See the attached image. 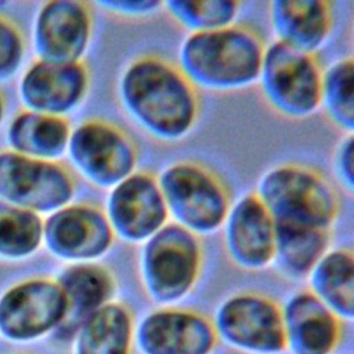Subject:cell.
Here are the masks:
<instances>
[{
    "label": "cell",
    "instance_id": "1",
    "mask_svg": "<svg viewBox=\"0 0 354 354\" xmlns=\"http://www.w3.org/2000/svg\"><path fill=\"white\" fill-rule=\"evenodd\" d=\"M118 93L129 118L148 136L163 142L184 138L199 116V95L177 64L142 54L123 69Z\"/></svg>",
    "mask_w": 354,
    "mask_h": 354
},
{
    "label": "cell",
    "instance_id": "2",
    "mask_svg": "<svg viewBox=\"0 0 354 354\" xmlns=\"http://www.w3.org/2000/svg\"><path fill=\"white\" fill-rule=\"evenodd\" d=\"M266 43L250 26L188 33L180 44L177 66L194 87L236 91L259 80Z\"/></svg>",
    "mask_w": 354,
    "mask_h": 354
},
{
    "label": "cell",
    "instance_id": "3",
    "mask_svg": "<svg viewBox=\"0 0 354 354\" xmlns=\"http://www.w3.org/2000/svg\"><path fill=\"white\" fill-rule=\"evenodd\" d=\"M254 194L274 221L281 223L330 230L340 209L332 183L317 169L296 162L264 171Z\"/></svg>",
    "mask_w": 354,
    "mask_h": 354
},
{
    "label": "cell",
    "instance_id": "4",
    "mask_svg": "<svg viewBox=\"0 0 354 354\" xmlns=\"http://www.w3.org/2000/svg\"><path fill=\"white\" fill-rule=\"evenodd\" d=\"M156 178L173 223L198 236L221 228L232 201L228 187L210 167L178 160L165 166Z\"/></svg>",
    "mask_w": 354,
    "mask_h": 354
},
{
    "label": "cell",
    "instance_id": "5",
    "mask_svg": "<svg viewBox=\"0 0 354 354\" xmlns=\"http://www.w3.org/2000/svg\"><path fill=\"white\" fill-rule=\"evenodd\" d=\"M202 257L199 236L167 223L141 248L140 277L148 297L162 306L181 301L198 282Z\"/></svg>",
    "mask_w": 354,
    "mask_h": 354
},
{
    "label": "cell",
    "instance_id": "6",
    "mask_svg": "<svg viewBox=\"0 0 354 354\" xmlns=\"http://www.w3.org/2000/svg\"><path fill=\"white\" fill-rule=\"evenodd\" d=\"M322 71L317 55L274 40L266 46L257 83L277 113L304 119L319 109Z\"/></svg>",
    "mask_w": 354,
    "mask_h": 354
},
{
    "label": "cell",
    "instance_id": "7",
    "mask_svg": "<svg viewBox=\"0 0 354 354\" xmlns=\"http://www.w3.org/2000/svg\"><path fill=\"white\" fill-rule=\"evenodd\" d=\"M66 152L75 170L101 189H111L133 174L138 163V148L131 136L100 118L86 119L71 130Z\"/></svg>",
    "mask_w": 354,
    "mask_h": 354
},
{
    "label": "cell",
    "instance_id": "8",
    "mask_svg": "<svg viewBox=\"0 0 354 354\" xmlns=\"http://www.w3.org/2000/svg\"><path fill=\"white\" fill-rule=\"evenodd\" d=\"M75 191V177L65 165L0 152V199L7 205L37 214L53 213L69 205Z\"/></svg>",
    "mask_w": 354,
    "mask_h": 354
},
{
    "label": "cell",
    "instance_id": "9",
    "mask_svg": "<svg viewBox=\"0 0 354 354\" xmlns=\"http://www.w3.org/2000/svg\"><path fill=\"white\" fill-rule=\"evenodd\" d=\"M217 339L248 354H281L286 350L281 307L270 297L241 292L224 299L214 311Z\"/></svg>",
    "mask_w": 354,
    "mask_h": 354
},
{
    "label": "cell",
    "instance_id": "10",
    "mask_svg": "<svg viewBox=\"0 0 354 354\" xmlns=\"http://www.w3.org/2000/svg\"><path fill=\"white\" fill-rule=\"evenodd\" d=\"M66 313V299L53 278L24 279L0 297V333L12 342H30L55 332Z\"/></svg>",
    "mask_w": 354,
    "mask_h": 354
},
{
    "label": "cell",
    "instance_id": "11",
    "mask_svg": "<svg viewBox=\"0 0 354 354\" xmlns=\"http://www.w3.org/2000/svg\"><path fill=\"white\" fill-rule=\"evenodd\" d=\"M105 216L115 238L142 245L169 223L158 178L151 171L136 170L109 189Z\"/></svg>",
    "mask_w": 354,
    "mask_h": 354
},
{
    "label": "cell",
    "instance_id": "12",
    "mask_svg": "<svg viewBox=\"0 0 354 354\" xmlns=\"http://www.w3.org/2000/svg\"><path fill=\"white\" fill-rule=\"evenodd\" d=\"M104 209L94 203H69L43 221V242L58 259L73 263H94L113 245Z\"/></svg>",
    "mask_w": 354,
    "mask_h": 354
},
{
    "label": "cell",
    "instance_id": "13",
    "mask_svg": "<svg viewBox=\"0 0 354 354\" xmlns=\"http://www.w3.org/2000/svg\"><path fill=\"white\" fill-rule=\"evenodd\" d=\"M134 343L141 354H210L217 335L202 313L165 306L141 318L134 328Z\"/></svg>",
    "mask_w": 354,
    "mask_h": 354
},
{
    "label": "cell",
    "instance_id": "14",
    "mask_svg": "<svg viewBox=\"0 0 354 354\" xmlns=\"http://www.w3.org/2000/svg\"><path fill=\"white\" fill-rule=\"evenodd\" d=\"M93 36V11L86 1L51 0L37 12L33 43L37 58L80 62Z\"/></svg>",
    "mask_w": 354,
    "mask_h": 354
},
{
    "label": "cell",
    "instance_id": "15",
    "mask_svg": "<svg viewBox=\"0 0 354 354\" xmlns=\"http://www.w3.org/2000/svg\"><path fill=\"white\" fill-rule=\"evenodd\" d=\"M221 230L227 256L236 267L259 271L272 264L275 221L254 192L231 203Z\"/></svg>",
    "mask_w": 354,
    "mask_h": 354
},
{
    "label": "cell",
    "instance_id": "16",
    "mask_svg": "<svg viewBox=\"0 0 354 354\" xmlns=\"http://www.w3.org/2000/svg\"><path fill=\"white\" fill-rule=\"evenodd\" d=\"M90 73L83 61L33 62L19 83V95L28 111L62 116L73 112L84 101Z\"/></svg>",
    "mask_w": 354,
    "mask_h": 354
},
{
    "label": "cell",
    "instance_id": "17",
    "mask_svg": "<svg viewBox=\"0 0 354 354\" xmlns=\"http://www.w3.org/2000/svg\"><path fill=\"white\" fill-rule=\"evenodd\" d=\"M290 354H332L342 339V319L310 290L293 293L281 307Z\"/></svg>",
    "mask_w": 354,
    "mask_h": 354
},
{
    "label": "cell",
    "instance_id": "18",
    "mask_svg": "<svg viewBox=\"0 0 354 354\" xmlns=\"http://www.w3.org/2000/svg\"><path fill=\"white\" fill-rule=\"evenodd\" d=\"M66 299V313L55 330L61 340L73 339L82 322L95 310L113 300L115 277L109 268L94 263H73L55 278Z\"/></svg>",
    "mask_w": 354,
    "mask_h": 354
},
{
    "label": "cell",
    "instance_id": "19",
    "mask_svg": "<svg viewBox=\"0 0 354 354\" xmlns=\"http://www.w3.org/2000/svg\"><path fill=\"white\" fill-rule=\"evenodd\" d=\"M268 17L275 41L314 55L333 28V7L326 0H274Z\"/></svg>",
    "mask_w": 354,
    "mask_h": 354
},
{
    "label": "cell",
    "instance_id": "20",
    "mask_svg": "<svg viewBox=\"0 0 354 354\" xmlns=\"http://www.w3.org/2000/svg\"><path fill=\"white\" fill-rule=\"evenodd\" d=\"M134 317L122 301L112 300L91 313L77 328L75 354H131Z\"/></svg>",
    "mask_w": 354,
    "mask_h": 354
},
{
    "label": "cell",
    "instance_id": "21",
    "mask_svg": "<svg viewBox=\"0 0 354 354\" xmlns=\"http://www.w3.org/2000/svg\"><path fill=\"white\" fill-rule=\"evenodd\" d=\"M71 130L66 118L25 109L11 120L7 138L17 153L57 162L66 152Z\"/></svg>",
    "mask_w": 354,
    "mask_h": 354
},
{
    "label": "cell",
    "instance_id": "22",
    "mask_svg": "<svg viewBox=\"0 0 354 354\" xmlns=\"http://www.w3.org/2000/svg\"><path fill=\"white\" fill-rule=\"evenodd\" d=\"M310 292L337 318L354 317V256L350 249H329L310 271Z\"/></svg>",
    "mask_w": 354,
    "mask_h": 354
},
{
    "label": "cell",
    "instance_id": "23",
    "mask_svg": "<svg viewBox=\"0 0 354 354\" xmlns=\"http://www.w3.org/2000/svg\"><path fill=\"white\" fill-rule=\"evenodd\" d=\"M330 230L275 221L272 264L290 278H304L329 250Z\"/></svg>",
    "mask_w": 354,
    "mask_h": 354
},
{
    "label": "cell",
    "instance_id": "24",
    "mask_svg": "<svg viewBox=\"0 0 354 354\" xmlns=\"http://www.w3.org/2000/svg\"><path fill=\"white\" fill-rule=\"evenodd\" d=\"M319 108L346 134L354 129V61L340 58L322 71Z\"/></svg>",
    "mask_w": 354,
    "mask_h": 354
},
{
    "label": "cell",
    "instance_id": "25",
    "mask_svg": "<svg viewBox=\"0 0 354 354\" xmlns=\"http://www.w3.org/2000/svg\"><path fill=\"white\" fill-rule=\"evenodd\" d=\"M166 12L188 33L209 32L235 24L241 3L232 0H169Z\"/></svg>",
    "mask_w": 354,
    "mask_h": 354
},
{
    "label": "cell",
    "instance_id": "26",
    "mask_svg": "<svg viewBox=\"0 0 354 354\" xmlns=\"http://www.w3.org/2000/svg\"><path fill=\"white\" fill-rule=\"evenodd\" d=\"M41 242L40 214L11 205H0V256L22 259L33 254Z\"/></svg>",
    "mask_w": 354,
    "mask_h": 354
},
{
    "label": "cell",
    "instance_id": "27",
    "mask_svg": "<svg viewBox=\"0 0 354 354\" xmlns=\"http://www.w3.org/2000/svg\"><path fill=\"white\" fill-rule=\"evenodd\" d=\"M25 44L18 26L0 15V80L10 77L21 65Z\"/></svg>",
    "mask_w": 354,
    "mask_h": 354
},
{
    "label": "cell",
    "instance_id": "28",
    "mask_svg": "<svg viewBox=\"0 0 354 354\" xmlns=\"http://www.w3.org/2000/svg\"><path fill=\"white\" fill-rule=\"evenodd\" d=\"M95 4L111 14L124 18L148 17L162 7V1L158 0H102Z\"/></svg>",
    "mask_w": 354,
    "mask_h": 354
},
{
    "label": "cell",
    "instance_id": "29",
    "mask_svg": "<svg viewBox=\"0 0 354 354\" xmlns=\"http://www.w3.org/2000/svg\"><path fill=\"white\" fill-rule=\"evenodd\" d=\"M354 140L353 134H346L340 144L337 145L335 151V173L339 178L342 187L351 194L354 187V171H353V163H354Z\"/></svg>",
    "mask_w": 354,
    "mask_h": 354
},
{
    "label": "cell",
    "instance_id": "30",
    "mask_svg": "<svg viewBox=\"0 0 354 354\" xmlns=\"http://www.w3.org/2000/svg\"><path fill=\"white\" fill-rule=\"evenodd\" d=\"M4 108H6V102H4V97L1 95L0 93V123L3 120V116H4Z\"/></svg>",
    "mask_w": 354,
    "mask_h": 354
},
{
    "label": "cell",
    "instance_id": "31",
    "mask_svg": "<svg viewBox=\"0 0 354 354\" xmlns=\"http://www.w3.org/2000/svg\"><path fill=\"white\" fill-rule=\"evenodd\" d=\"M18 354H29V353H18Z\"/></svg>",
    "mask_w": 354,
    "mask_h": 354
}]
</instances>
